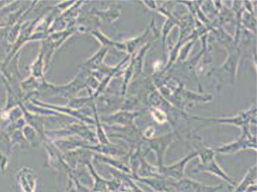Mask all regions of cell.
<instances>
[{
	"label": "cell",
	"mask_w": 257,
	"mask_h": 192,
	"mask_svg": "<svg viewBox=\"0 0 257 192\" xmlns=\"http://www.w3.org/2000/svg\"><path fill=\"white\" fill-rule=\"evenodd\" d=\"M197 155H198L197 152L194 151L171 166H164L160 171L161 176L169 179L172 182L181 180L182 178H184V170H185V166L187 165L188 162L197 157Z\"/></svg>",
	"instance_id": "5"
},
{
	"label": "cell",
	"mask_w": 257,
	"mask_h": 192,
	"mask_svg": "<svg viewBox=\"0 0 257 192\" xmlns=\"http://www.w3.org/2000/svg\"><path fill=\"white\" fill-rule=\"evenodd\" d=\"M172 186L174 192H219L225 188V184L221 183L214 186H209L191 180L190 178H184L181 180L173 182Z\"/></svg>",
	"instance_id": "6"
},
{
	"label": "cell",
	"mask_w": 257,
	"mask_h": 192,
	"mask_svg": "<svg viewBox=\"0 0 257 192\" xmlns=\"http://www.w3.org/2000/svg\"><path fill=\"white\" fill-rule=\"evenodd\" d=\"M190 142L191 145L195 148V151L197 152V156L200 158L201 164L196 168L194 169L192 172L194 173L196 172H208L211 174L215 175L219 178H222L226 183L230 184V186L234 187L237 185L235 181L232 180L224 171L221 167L218 165L216 160L214 159V151L213 149L208 148L204 146L202 143L201 137L196 136V134H193L190 136Z\"/></svg>",
	"instance_id": "1"
},
{
	"label": "cell",
	"mask_w": 257,
	"mask_h": 192,
	"mask_svg": "<svg viewBox=\"0 0 257 192\" xmlns=\"http://www.w3.org/2000/svg\"><path fill=\"white\" fill-rule=\"evenodd\" d=\"M142 112H128V111L121 110L116 114L110 115L108 118V123L110 125H120L123 127L132 126L134 120L142 115Z\"/></svg>",
	"instance_id": "7"
},
{
	"label": "cell",
	"mask_w": 257,
	"mask_h": 192,
	"mask_svg": "<svg viewBox=\"0 0 257 192\" xmlns=\"http://www.w3.org/2000/svg\"><path fill=\"white\" fill-rule=\"evenodd\" d=\"M191 120H198V121H203L208 124H225V125H233L239 127L241 130L246 127H249L250 125L254 123L255 125L256 123V108L252 107L248 110L241 112L237 114V116L229 117V118H221V119H216V118H200V117L190 116Z\"/></svg>",
	"instance_id": "2"
},
{
	"label": "cell",
	"mask_w": 257,
	"mask_h": 192,
	"mask_svg": "<svg viewBox=\"0 0 257 192\" xmlns=\"http://www.w3.org/2000/svg\"><path fill=\"white\" fill-rule=\"evenodd\" d=\"M178 137V135L174 131L161 137H153L151 139H143V143H147V145L149 146V150H152L156 154L157 166L160 171L164 166V158L167 149Z\"/></svg>",
	"instance_id": "4"
},
{
	"label": "cell",
	"mask_w": 257,
	"mask_h": 192,
	"mask_svg": "<svg viewBox=\"0 0 257 192\" xmlns=\"http://www.w3.org/2000/svg\"><path fill=\"white\" fill-rule=\"evenodd\" d=\"M254 149L256 150V138L250 133L249 127L242 129V136L239 139L225 145L213 149L214 153L221 154H231L241 150Z\"/></svg>",
	"instance_id": "3"
},
{
	"label": "cell",
	"mask_w": 257,
	"mask_h": 192,
	"mask_svg": "<svg viewBox=\"0 0 257 192\" xmlns=\"http://www.w3.org/2000/svg\"><path fill=\"white\" fill-rule=\"evenodd\" d=\"M256 183H255V184H252V185H249L245 192H256Z\"/></svg>",
	"instance_id": "9"
},
{
	"label": "cell",
	"mask_w": 257,
	"mask_h": 192,
	"mask_svg": "<svg viewBox=\"0 0 257 192\" xmlns=\"http://www.w3.org/2000/svg\"><path fill=\"white\" fill-rule=\"evenodd\" d=\"M255 182H256V166H254L248 170L244 178L241 181V183L238 185H236L233 192H245L248 187L252 184H255Z\"/></svg>",
	"instance_id": "8"
}]
</instances>
